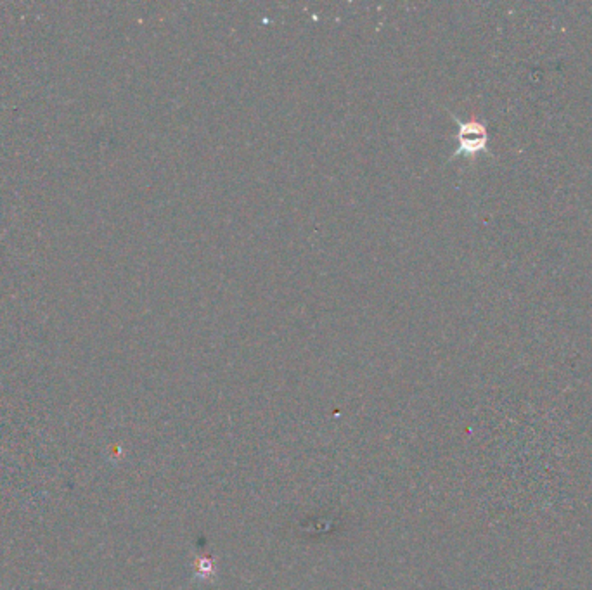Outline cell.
Returning a JSON list of instances; mask_svg holds the SVG:
<instances>
[{
	"label": "cell",
	"mask_w": 592,
	"mask_h": 590,
	"mask_svg": "<svg viewBox=\"0 0 592 590\" xmlns=\"http://www.w3.org/2000/svg\"><path fill=\"white\" fill-rule=\"evenodd\" d=\"M454 121L457 123V147H455L454 154L450 159L459 158H469L474 159L476 156L488 152V128L483 121L471 118V120H461L459 116L452 114Z\"/></svg>",
	"instance_id": "cell-1"
}]
</instances>
